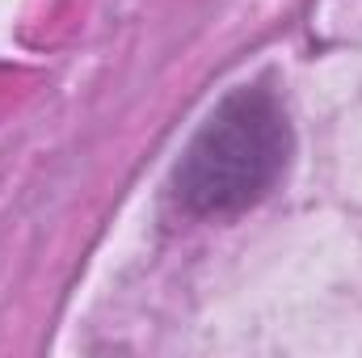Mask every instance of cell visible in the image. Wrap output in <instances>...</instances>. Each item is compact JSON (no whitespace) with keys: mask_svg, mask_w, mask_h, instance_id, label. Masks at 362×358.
Returning <instances> with one entry per match:
<instances>
[{"mask_svg":"<svg viewBox=\"0 0 362 358\" xmlns=\"http://www.w3.org/2000/svg\"><path fill=\"white\" fill-rule=\"evenodd\" d=\"M291 122L270 89H232L181 152L173 194L198 219H228L257 207L286 173Z\"/></svg>","mask_w":362,"mask_h":358,"instance_id":"6da1fadb","label":"cell"}]
</instances>
